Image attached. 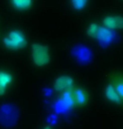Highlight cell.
<instances>
[{
    "instance_id": "6da1fadb",
    "label": "cell",
    "mask_w": 123,
    "mask_h": 129,
    "mask_svg": "<svg viewBox=\"0 0 123 129\" xmlns=\"http://www.w3.org/2000/svg\"><path fill=\"white\" fill-rule=\"evenodd\" d=\"M32 62L37 67H44L50 63L51 53L49 47L40 43H34L30 47Z\"/></svg>"
},
{
    "instance_id": "7a4b0ae2",
    "label": "cell",
    "mask_w": 123,
    "mask_h": 129,
    "mask_svg": "<svg viewBox=\"0 0 123 129\" xmlns=\"http://www.w3.org/2000/svg\"><path fill=\"white\" fill-rule=\"evenodd\" d=\"M26 37L22 31L19 30H10L4 38V45L12 51H17L26 46Z\"/></svg>"
},
{
    "instance_id": "3957f363",
    "label": "cell",
    "mask_w": 123,
    "mask_h": 129,
    "mask_svg": "<svg viewBox=\"0 0 123 129\" xmlns=\"http://www.w3.org/2000/svg\"><path fill=\"white\" fill-rule=\"evenodd\" d=\"M69 93L71 101L76 106H84L89 102V94L85 89L76 86L72 87L67 91Z\"/></svg>"
},
{
    "instance_id": "277c9868",
    "label": "cell",
    "mask_w": 123,
    "mask_h": 129,
    "mask_svg": "<svg viewBox=\"0 0 123 129\" xmlns=\"http://www.w3.org/2000/svg\"><path fill=\"white\" fill-rule=\"evenodd\" d=\"M74 80L69 75H61L57 77L53 83V89L57 92H67L73 86Z\"/></svg>"
},
{
    "instance_id": "5b68a950",
    "label": "cell",
    "mask_w": 123,
    "mask_h": 129,
    "mask_svg": "<svg viewBox=\"0 0 123 129\" xmlns=\"http://www.w3.org/2000/svg\"><path fill=\"white\" fill-rule=\"evenodd\" d=\"M102 24L109 30H120L122 28V17L120 14H112L104 17Z\"/></svg>"
},
{
    "instance_id": "8992f818",
    "label": "cell",
    "mask_w": 123,
    "mask_h": 129,
    "mask_svg": "<svg viewBox=\"0 0 123 129\" xmlns=\"http://www.w3.org/2000/svg\"><path fill=\"white\" fill-rule=\"evenodd\" d=\"M13 83V75L6 70H0V96L6 93L7 89Z\"/></svg>"
},
{
    "instance_id": "52a82bcc",
    "label": "cell",
    "mask_w": 123,
    "mask_h": 129,
    "mask_svg": "<svg viewBox=\"0 0 123 129\" xmlns=\"http://www.w3.org/2000/svg\"><path fill=\"white\" fill-rule=\"evenodd\" d=\"M105 96L108 101L112 102V103L121 105L122 104V99L119 96L117 92L115 91L114 86L112 84H108L105 89Z\"/></svg>"
},
{
    "instance_id": "ba28073f",
    "label": "cell",
    "mask_w": 123,
    "mask_h": 129,
    "mask_svg": "<svg viewBox=\"0 0 123 129\" xmlns=\"http://www.w3.org/2000/svg\"><path fill=\"white\" fill-rule=\"evenodd\" d=\"M10 4L17 10L25 11L32 7L33 0H10Z\"/></svg>"
},
{
    "instance_id": "9c48e42d",
    "label": "cell",
    "mask_w": 123,
    "mask_h": 129,
    "mask_svg": "<svg viewBox=\"0 0 123 129\" xmlns=\"http://www.w3.org/2000/svg\"><path fill=\"white\" fill-rule=\"evenodd\" d=\"M122 78L120 75H116L115 77H114L112 81V85L114 86V88L115 89V91L117 92V94H119V96L121 99H123V86H122Z\"/></svg>"
},
{
    "instance_id": "30bf717a",
    "label": "cell",
    "mask_w": 123,
    "mask_h": 129,
    "mask_svg": "<svg viewBox=\"0 0 123 129\" xmlns=\"http://www.w3.org/2000/svg\"><path fill=\"white\" fill-rule=\"evenodd\" d=\"M100 25L96 23H91L90 25L86 29V33L91 38H96L97 37L98 32L100 30Z\"/></svg>"
},
{
    "instance_id": "8fae6325",
    "label": "cell",
    "mask_w": 123,
    "mask_h": 129,
    "mask_svg": "<svg viewBox=\"0 0 123 129\" xmlns=\"http://www.w3.org/2000/svg\"><path fill=\"white\" fill-rule=\"evenodd\" d=\"M73 8L76 10H83L86 8L89 0H70Z\"/></svg>"
},
{
    "instance_id": "7c38bea8",
    "label": "cell",
    "mask_w": 123,
    "mask_h": 129,
    "mask_svg": "<svg viewBox=\"0 0 123 129\" xmlns=\"http://www.w3.org/2000/svg\"><path fill=\"white\" fill-rule=\"evenodd\" d=\"M42 129H53L52 127V126H46L45 127H43Z\"/></svg>"
}]
</instances>
